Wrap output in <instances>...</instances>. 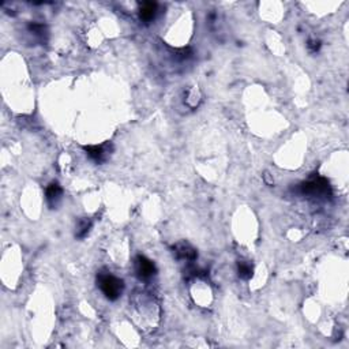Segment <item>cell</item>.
I'll list each match as a JSON object with an SVG mask.
<instances>
[{
    "instance_id": "cell-1",
    "label": "cell",
    "mask_w": 349,
    "mask_h": 349,
    "mask_svg": "<svg viewBox=\"0 0 349 349\" xmlns=\"http://www.w3.org/2000/svg\"><path fill=\"white\" fill-rule=\"evenodd\" d=\"M97 282H98V287L101 289V292L105 294V297H107L108 300H117V299L122 296V294H123V280L117 278L113 274L100 273L98 274V277H97Z\"/></svg>"
},
{
    "instance_id": "cell-2",
    "label": "cell",
    "mask_w": 349,
    "mask_h": 349,
    "mask_svg": "<svg viewBox=\"0 0 349 349\" xmlns=\"http://www.w3.org/2000/svg\"><path fill=\"white\" fill-rule=\"evenodd\" d=\"M135 272L141 280H149L156 274V266L150 259H147L144 255H138L135 259Z\"/></svg>"
},
{
    "instance_id": "cell-3",
    "label": "cell",
    "mask_w": 349,
    "mask_h": 349,
    "mask_svg": "<svg viewBox=\"0 0 349 349\" xmlns=\"http://www.w3.org/2000/svg\"><path fill=\"white\" fill-rule=\"evenodd\" d=\"M300 190L303 194H311V195H321L326 194L329 190V183L325 179H314L306 182L300 185Z\"/></svg>"
},
{
    "instance_id": "cell-4",
    "label": "cell",
    "mask_w": 349,
    "mask_h": 349,
    "mask_svg": "<svg viewBox=\"0 0 349 349\" xmlns=\"http://www.w3.org/2000/svg\"><path fill=\"white\" fill-rule=\"evenodd\" d=\"M157 15V3L156 1H144L139 4V18L145 23H150Z\"/></svg>"
},
{
    "instance_id": "cell-5",
    "label": "cell",
    "mask_w": 349,
    "mask_h": 349,
    "mask_svg": "<svg viewBox=\"0 0 349 349\" xmlns=\"http://www.w3.org/2000/svg\"><path fill=\"white\" fill-rule=\"evenodd\" d=\"M62 195L63 188L59 183H51L47 187V201H48V205L51 206V209H54L59 203V201L62 199Z\"/></svg>"
},
{
    "instance_id": "cell-6",
    "label": "cell",
    "mask_w": 349,
    "mask_h": 349,
    "mask_svg": "<svg viewBox=\"0 0 349 349\" xmlns=\"http://www.w3.org/2000/svg\"><path fill=\"white\" fill-rule=\"evenodd\" d=\"M175 253L178 255L179 259H185V260H194L197 258V251L192 248L190 244L187 243H180L175 246Z\"/></svg>"
},
{
    "instance_id": "cell-7",
    "label": "cell",
    "mask_w": 349,
    "mask_h": 349,
    "mask_svg": "<svg viewBox=\"0 0 349 349\" xmlns=\"http://www.w3.org/2000/svg\"><path fill=\"white\" fill-rule=\"evenodd\" d=\"M85 151L96 163H101L105 157V147L104 146H85Z\"/></svg>"
},
{
    "instance_id": "cell-8",
    "label": "cell",
    "mask_w": 349,
    "mask_h": 349,
    "mask_svg": "<svg viewBox=\"0 0 349 349\" xmlns=\"http://www.w3.org/2000/svg\"><path fill=\"white\" fill-rule=\"evenodd\" d=\"M253 272H254V269H253V266L250 265V263H246V262H240L239 265H238V273H239L240 278H243V280H248V278H251V277H253Z\"/></svg>"
},
{
    "instance_id": "cell-9",
    "label": "cell",
    "mask_w": 349,
    "mask_h": 349,
    "mask_svg": "<svg viewBox=\"0 0 349 349\" xmlns=\"http://www.w3.org/2000/svg\"><path fill=\"white\" fill-rule=\"evenodd\" d=\"M90 226H92V222H90L89 220H82L79 222L78 228H76V238H79V239L85 238L90 231Z\"/></svg>"
},
{
    "instance_id": "cell-10",
    "label": "cell",
    "mask_w": 349,
    "mask_h": 349,
    "mask_svg": "<svg viewBox=\"0 0 349 349\" xmlns=\"http://www.w3.org/2000/svg\"><path fill=\"white\" fill-rule=\"evenodd\" d=\"M319 48H321V41H318V40H311V41L308 42V49H310L312 54L318 52Z\"/></svg>"
},
{
    "instance_id": "cell-11",
    "label": "cell",
    "mask_w": 349,
    "mask_h": 349,
    "mask_svg": "<svg viewBox=\"0 0 349 349\" xmlns=\"http://www.w3.org/2000/svg\"><path fill=\"white\" fill-rule=\"evenodd\" d=\"M263 179H265L266 184L273 185V179H272V176H270V173H269V172H265V175H263Z\"/></svg>"
}]
</instances>
